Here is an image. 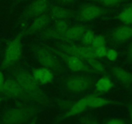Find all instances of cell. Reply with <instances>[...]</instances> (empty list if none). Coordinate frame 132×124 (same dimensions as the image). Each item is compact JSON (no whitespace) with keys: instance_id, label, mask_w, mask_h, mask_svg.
Returning a JSON list of instances; mask_svg holds the SVG:
<instances>
[{"instance_id":"17","label":"cell","mask_w":132,"mask_h":124,"mask_svg":"<svg viewBox=\"0 0 132 124\" xmlns=\"http://www.w3.org/2000/svg\"><path fill=\"white\" fill-rule=\"evenodd\" d=\"M50 17L57 21L65 20L72 16V12L65 8L59 6H52L49 10Z\"/></svg>"},{"instance_id":"29","label":"cell","mask_w":132,"mask_h":124,"mask_svg":"<svg viewBox=\"0 0 132 124\" xmlns=\"http://www.w3.org/2000/svg\"><path fill=\"white\" fill-rule=\"evenodd\" d=\"M84 124H101L97 119L92 117H86L83 120Z\"/></svg>"},{"instance_id":"1","label":"cell","mask_w":132,"mask_h":124,"mask_svg":"<svg viewBox=\"0 0 132 124\" xmlns=\"http://www.w3.org/2000/svg\"><path fill=\"white\" fill-rule=\"evenodd\" d=\"M13 78L32 98V101L44 107L48 105V99L46 94L32 74L23 68H18L13 71Z\"/></svg>"},{"instance_id":"28","label":"cell","mask_w":132,"mask_h":124,"mask_svg":"<svg viewBox=\"0 0 132 124\" xmlns=\"http://www.w3.org/2000/svg\"><path fill=\"white\" fill-rule=\"evenodd\" d=\"M95 1L100 3L102 5H105V6H110V5H113L117 3L121 0H95Z\"/></svg>"},{"instance_id":"10","label":"cell","mask_w":132,"mask_h":124,"mask_svg":"<svg viewBox=\"0 0 132 124\" xmlns=\"http://www.w3.org/2000/svg\"><path fill=\"white\" fill-rule=\"evenodd\" d=\"M104 12L103 8L97 5H87L81 8L79 12V17L81 20L90 21L97 19Z\"/></svg>"},{"instance_id":"26","label":"cell","mask_w":132,"mask_h":124,"mask_svg":"<svg viewBox=\"0 0 132 124\" xmlns=\"http://www.w3.org/2000/svg\"><path fill=\"white\" fill-rule=\"evenodd\" d=\"M105 58H106L108 60L111 61H116L118 58V52L115 49H108Z\"/></svg>"},{"instance_id":"16","label":"cell","mask_w":132,"mask_h":124,"mask_svg":"<svg viewBox=\"0 0 132 124\" xmlns=\"http://www.w3.org/2000/svg\"><path fill=\"white\" fill-rule=\"evenodd\" d=\"M50 21V17L46 14H43L37 17L36 19L32 22L29 30L27 33L28 34H33L45 30L48 25Z\"/></svg>"},{"instance_id":"8","label":"cell","mask_w":132,"mask_h":124,"mask_svg":"<svg viewBox=\"0 0 132 124\" xmlns=\"http://www.w3.org/2000/svg\"><path fill=\"white\" fill-rule=\"evenodd\" d=\"M53 51L59 56L62 60L64 61L67 67L73 72H89V73H94L92 68L83 61L82 59L79 57L73 56L72 54H67V53L63 52L59 50H55V49L52 48Z\"/></svg>"},{"instance_id":"23","label":"cell","mask_w":132,"mask_h":124,"mask_svg":"<svg viewBox=\"0 0 132 124\" xmlns=\"http://www.w3.org/2000/svg\"><path fill=\"white\" fill-rule=\"evenodd\" d=\"M106 39L105 36L103 35H95L91 46L94 49H95L101 47L106 46Z\"/></svg>"},{"instance_id":"35","label":"cell","mask_w":132,"mask_h":124,"mask_svg":"<svg viewBox=\"0 0 132 124\" xmlns=\"http://www.w3.org/2000/svg\"><path fill=\"white\" fill-rule=\"evenodd\" d=\"M1 98H0V102H1Z\"/></svg>"},{"instance_id":"20","label":"cell","mask_w":132,"mask_h":124,"mask_svg":"<svg viewBox=\"0 0 132 124\" xmlns=\"http://www.w3.org/2000/svg\"><path fill=\"white\" fill-rule=\"evenodd\" d=\"M86 64L92 68L94 73L101 74L102 76H106L107 71L106 67L103 63L100 61L98 59H90L86 60Z\"/></svg>"},{"instance_id":"36","label":"cell","mask_w":132,"mask_h":124,"mask_svg":"<svg viewBox=\"0 0 132 124\" xmlns=\"http://www.w3.org/2000/svg\"><path fill=\"white\" fill-rule=\"evenodd\" d=\"M131 8H132V6H131Z\"/></svg>"},{"instance_id":"24","label":"cell","mask_w":132,"mask_h":124,"mask_svg":"<svg viewBox=\"0 0 132 124\" xmlns=\"http://www.w3.org/2000/svg\"><path fill=\"white\" fill-rule=\"evenodd\" d=\"M54 28L58 31L59 34H61L62 36V37L64 35V32H66L67 29L69 27L68 23L65 20H61V21H57L55 25H54Z\"/></svg>"},{"instance_id":"4","label":"cell","mask_w":132,"mask_h":124,"mask_svg":"<svg viewBox=\"0 0 132 124\" xmlns=\"http://www.w3.org/2000/svg\"><path fill=\"white\" fill-rule=\"evenodd\" d=\"M23 34L20 33L7 45L1 63L3 68H9L20 60L23 53Z\"/></svg>"},{"instance_id":"27","label":"cell","mask_w":132,"mask_h":124,"mask_svg":"<svg viewBox=\"0 0 132 124\" xmlns=\"http://www.w3.org/2000/svg\"><path fill=\"white\" fill-rule=\"evenodd\" d=\"M104 124H126L124 119L120 118H111L107 120Z\"/></svg>"},{"instance_id":"33","label":"cell","mask_w":132,"mask_h":124,"mask_svg":"<svg viewBox=\"0 0 132 124\" xmlns=\"http://www.w3.org/2000/svg\"><path fill=\"white\" fill-rule=\"evenodd\" d=\"M57 1L60 3H69L73 2V1H77V0H57Z\"/></svg>"},{"instance_id":"25","label":"cell","mask_w":132,"mask_h":124,"mask_svg":"<svg viewBox=\"0 0 132 124\" xmlns=\"http://www.w3.org/2000/svg\"><path fill=\"white\" fill-rule=\"evenodd\" d=\"M108 49L106 47H101L97 48L95 49V55L97 59H101V58H105Z\"/></svg>"},{"instance_id":"21","label":"cell","mask_w":132,"mask_h":124,"mask_svg":"<svg viewBox=\"0 0 132 124\" xmlns=\"http://www.w3.org/2000/svg\"><path fill=\"white\" fill-rule=\"evenodd\" d=\"M95 36V34L94 31L92 30L86 29L81 37L82 45H86V46H91Z\"/></svg>"},{"instance_id":"6","label":"cell","mask_w":132,"mask_h":124,"mask_svg":"<svg viewBox=\"0 0 132 124\" xmlns=\"http://www.w3.org/2000/svg\"><path fill=\"white\" fill-rule=\"evenodd\" d=\"M57 47L58 50L63 52L79 57L82 60L84 59L86 61L88 59L96 58L95 55V49L92 46L79 45L72 43L70 42H64L58 45Z\"/></svg>"},{"instance_id":"15","label":"cell","mask_w":132,"mask_h":124,"mask_svg":"<svg viewBox=\"0 0 132 124\" xmlns=\"http://www.w3.org/2000/svg\"><path fill=\"white\" fill-rule=\"evenodd\" d=\"M132 37V27L122 26L116 28L112 34V39L116 43L126 42Z\"/></svg>"},{"instance_id":"34","label":"cell","mask_w":132,"mask_h":124,"mask_svg":"<svg viewBox=\"0 0 132 124\" xmlns=\"http://www.w3.org/2000/svg\"><path fill=\"white\" fill-rule=\"evenodd\" d=\"M29 124H37V123H36V120H34L33 121H32V122H30Z\"/></svg>"},{"instance_id":"18","label":"cell","mask_w":132,"mask_h":124,"mask_svg":"<svg viewBox=\"0 0 132 124\" xmlns=\"http://www.w3.org/2000/svg\"><path fill=\"white\" fill-rule=\"evenodd\" d=\"M117 103L118 104V103L115 101L103 98L96 94H92L91 99H90L89 108L97 109L104 107V106L110 105L117 104Z\"/></svg>"},{"instance_id":"19","label":"cell","mask_w":132,"mask_h":124,"mask_svg":"<svg viewBox=\"0 0 132 124\" xmlns=\"http://www.w3.org/2000/svg\"><path fill=\"white\" fill-rule=\"evenodd\" d=\"M113 83L112 80L107 76H103L96 81L95 87L99 92H106L113 88Z\"/></svg>"},{"instance_id":"9","label":"cell","mask_w":132,"mask_h":124,"mask_svg":"<svg viewBox=\"0 0 132 124\" xmlns=\"http://www.w3.org/2000/svg\"><path fill=\"white\" fill-rule=\"evenodd\" d=\"M92 94L86 96L77 100V102L71 103L64 114L58 119L57 121H61L70 117L77 116V115L83 112L88 108H89Z\"/></svg>"},{"instance_id":"3","label":"cell","mask_w":132,"mask_h":124,"mask_svg":"<svg viewBox=\"0 0 132 124\" xmlns=\"http://www.w3.org/2000/svg\"><path fill=\"white\" fill-rule=\"evenodd\" d=\"M39 112L35 105H21L5 111L1 118L2 124H24L34 117Z\"/></svg>"},{"instance_id":"7","label":"cell","mask_w":132,"mask_h":124,"mask_svg":"<svg viewBox=\"0 0 132 124\" xmlns=\"http://www.w3.org/2000/svg\"><path fill=\"white\" fill-rule=\"evenodd\" d=\"M0 92L4 95L23 101H32V98L26 92L14 78H10L5 80L4 83L0 87Z\"/></svg>"},{"instance_id":"13","label":"cell","mask_w":132,"mask_h":124,"mask_svg":"<svg viewBox=\"0 0 132 124\" xmlns=\"http://www.w3.org/2000/svg\"><path fill=\"white\" fill-rule=\"evenodd\" d=\"M86 28L83 25H73L68 27L61 40L64 42H72L81 39Z\"/></svg>"},{"instance_id":"12","label":"cell","mask_w":132,"mask_h":124,"mask_svg":"<svg viewBox=\"0 0 132 124\" xmlns=\"http://www.w3.org/2000/svg\"><path fill=\"white\" fill-rule=\"evenodd\" d=\"M111 74L121 83L125 85H132V72L119 67H113L110 70Z\"/></svg>"},{"instance_id":"31","label":"cell","mask_w":132,"mask_h":124,"mask_svg":"<svg viewBox=\"0 0 132 124\" xmlns=\"http://www.w3.org/2000/svg\"><path fill=\"white\" fill-rule=\"evenodd\" d=\"M128 109L129 114H130V122L132 124V103H129L128 105Z\"/></svg>"},{"instance_id":"30","label":"cell","mask_w":132,"mask_h":124,"mask_svg":"<svg viewBox=\"0 0 132 124\" xmlns=\"http://www.w3.org/2000/svg\"><path fill=\"white\" fill-rule=\"evenodd\" d=\"M128 56L129 61L132 64V42L130 45V47H129L128 51Z\"/></svg>"},{"instance_id":"5","label":"cell","mask_w":132,"mask_h":124,"mask_svg":"<svg viewBox=\"0 0 132 124\" xmlns=\"http://www.w3.org/2000/svg\"><path fill=\"white\" fill-rule=\"evenodd\" d=\"M96 80L90 75H73L66 80V89L72 94H81L95 86Z\"/></svg>"},{"instance_id":"32","label":"cell","mask_w":132,"mask_h":124,"mask_svg":"<svg viewBox=\"0 0 132 124\" xmlns=\"http://www.w3.org/2000/svg\"><path fill=\"white\" fill-rule=\"evenodd\" d=\"M5 78H4L3 74L2 72L0 71V87L3 85V84L4 83V81H5Z\"/></svg>"},{"instance_id":"14","label":"cell","mask_w":132,"mask_h":124,"mask_svg":"<svg viewBox=\"0 0 132 124\" xmlns=\"http://www.w3.org/2000/svg\"><path fill=\"white\" fill-rule=\"evenodd\" d=\"M32 75L39 84L50 83L54 80V74L52 71L45 67L34 69L32 72Z\"/></svg>"},{"instance_id":"2","label":"cell","mask_w":132,"mask_h":124,"mask_svg":"<svg viewBox=\"0 0 132 124\" xmlns=\"http://www.w3.org/2000/svg\"><path fill=\"white\" fill-rule=\"evenodd\" d=\"M31 50L35 59L43 67L59 73L64 71V66L62 60L53 51L51 47L34 45Z\"/></svg>"},{"instance_id":"11","label":"cell","mask_w":132,"mask_h":124,"mask_svg":"<svg viewBox=\"0 0 132 124\" xmlns=\"http://www.w3.org/2000/svg\"><path fill=\"white\" fill-rule=\"evenodd\" d=\"M50 7L48 0H36L28 7L26 11V16L28 18L38 17L43 15Z\"/></svg>"},{"instance_id":"22","label":"cell","mask_w":132,"mask_h":124,"mask_svg":"<svg viewBox=\"0 0 132 124\" xmlns=\"http://www.w3.org/2000/svg\"><path fill=\"white\" fill-rule=\"evenodd\" d=\"M119 18L126 24H132V8L128 7L122 10L119 15Z\"/></svg>"}]
</instances>
